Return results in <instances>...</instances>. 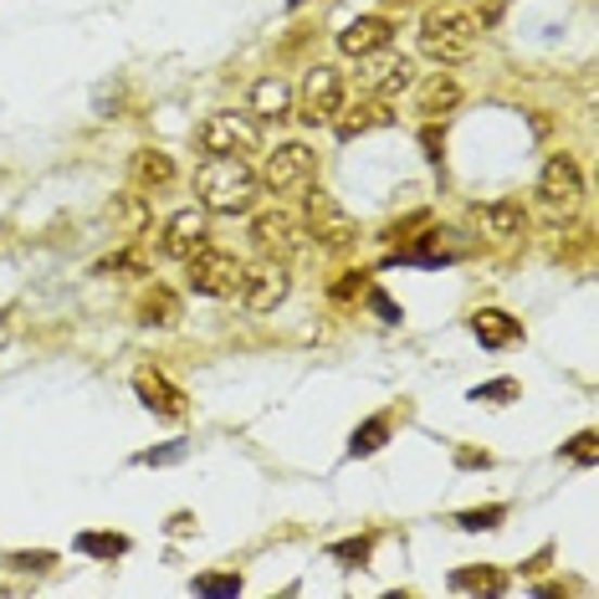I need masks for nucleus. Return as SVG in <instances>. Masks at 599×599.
I'll return each mask as SVG.
<instances>
[{"instance_id":"a211bd4d","label":"nucleus","mask_w":599,"mask_h":599,"mask_svg":"<svg viewBox=\"0 0 599 599\" xmlns=\"http://www.w3.org/2000/svg\"><path fill=\"white\" fill-rule=\"evenodd\" d=\"M472 333H476V344L482 348H508V344L523 339V323L508 318L502 308H482V313H472Z\"/></svg>"},{"instance_id":"b1692460","label":"nucleus","mask_w":599,"mask_h":599,"mask_svg":"<svg viewBox=\"0 0 599 599\" xmlns=\"http://www.w3.org/2000/svg\"><path fill=\"white\" fill-rule=\"evenodd\" d=\"M77 553H88V559H124L128 553V538L124 533H77Z\"/></svg>"},{"instance_id":"9b49d317","label":"nucleus","mask_w":599,"mask_h":599,"mask_svg":"<svg viewBox=\"0 0 599 599\" xmlns=\"http://www.w3.org/2000/svg\"><path fill=\"white\" fill-rule=\"evenodd\" d=\"M133 395L144 399V410H154V416H164V420H184V416H190L184 390L164 380L160 369H139V374H133Z\"/></svg>"},{"instance_id":"20e7f679","label":"nucleus","mask_w":599,"mask_h":599,"mask_svg":"<svg viewBox=\"0 0 599 599\" xmlns=\"http://www.w3.org/2000/svg\"><path fill=\"white\" fill-rule=\"evenodd\" d=\"M313 175H318V154L308 144H277L262 169H256V180L262 190H272V195H292V190H308Z\"/></svg>"},{"instance_id":"0eeeda50","label":"nucleus","mask_w":599,"mask_h":599,"mask_svg":"<svg viewBox=\"0 0 599 599\" xmlns=\"http://www.w3.org/2000/svg\"><path fill=\"white\" fill-rule=\"evenodd\" d=\"M292 292V272L282 256H267V262H256V267H246V277H241V303L252 313H272L282 297Z\"/></svg>"},{"instance_id":"e433bc0d","label":"nucleus","mask_w":599,"mask_h":599,"mask_svg":"<svg viewBox=\"0 0 599 599\" xmlns=\"http://www.w3.org/2000/svg\"><path fill=\"white\" fill-rule=\"evenodd\" d=\"M456 461H461V467H487L492 456L487 451H456Z\"/></svg>"},{"instance_id":"393cba45","label":"nucleus","mask_w":599,"mask_h":599,"mask_svg":"<svg viewBox=\"0 0 599 599\" xmlns=\"http://www.w3.org/2000/svg\"><path fill=\"white\" fill-rule=\"evenodd\" d=\"M451 584L456 589H487V595H502V589H508V579H502L497 569H456Z\"/></svg>"},{"instance_id":"2eb2a0df","label":"nucleus","mask_w":599,"mask_h":599,"mask_svg":"<svg viewBox=\"0 0 599 599\" xmlns=\"http://www.w3.org/2000/svg\"><path fill=\"white\" fill-rule=\"evenodd\" d=\"M344 113V118H333V128H339V139H359V133H369V128H384L390 124V103H384V98H374V92H369V98H364V103H348V109H339Z\"/></svg>"},{"instance_id":"9d476101","label":"nucleus","mask_w":599,"mask_h":599,"mask_svg":"<svg viewBox=\"0 0 599 599\" xmlns=\"http://www.w3.org/2000/svg\"><path fill=\"white\" fill-rule=\"evenodd\" d=\"M205 237H211V220H205V211H175V216L164 220L160 231V256H169V262H184L190 252H200L205 246Z\"/></svg>"},{"instance_id":"f03ea898","label":"nucleus","mask_w":599,"mask_h":599,"mask_svg":"<svg viewBox=\"0 0 599 599\" xmlns=\"http://www.w3.org/2000/svg\"><path fill=\"white\" fill-rule=\"evenodd\" d=\"M476 47H482V26L467 11H456V5L425 11V21H420V52L431 56V62L456 67V62H472Z\"/></svg>"},{"instance_id":"6ab92c4d","label":"nucleus","mask_w":599,"mask_h":599,"mask_svg":"<svg viewBox=\"0 0 599 599\" xmlns=\"http://www.w3.org/2000/svg\"><path fill=\"white\" fill-rule=\"evenodd\" d=\"M364 82H369V92L374 98H399L405 88H416V67L405 62V56H384V62H374V73H364Z\"/></svg>"},{"instance_id":"423d86ee","label":"nucleus","mask_w":599,"mask_h":599,"mask_svg":"<svg viewBox=\"0 0 599 599\" xmlns=\"http://www.w3.org/2000/svg\"><path fill=\"white\" fill-rule=\"evenodd\" d=\"M344 109V73L339 67H313L303 77V92H297V113L303 124H333Z\"/></svg>"},{"instance_id":"c756f323","label":"nucleus","mask_w":599,"mask_h":599,"mask_svg":"<svg viewBox=\"0 0 599 599\" xmlns=\"http://www.w3.org/2000/svg\"><path fill=\"white\" fill-rule=\"evenodd\" d=\"M512 395H518V380H492V384H476L467 399H476V405H482V399H487V405H508Z\"/></svg>"},{"instance_id":"bb28decb","label":"nucleus","mask_w":599,"mask_h":599,"mask_svg":"<svg viewBox=\"0 0 599 599\" xmlns=\"http://www.w3.org/2000/svg\"><path fill=\"white\" fill-rule=\"evenodd\" d=\"M508 518L502 502H492V508H472V512H456V527H467V533H482V527H497Z\"/></svg>"},{"instance_id":"4be33fe9","label":"nucleus","mask_w":599,"mask_h":599,"mask_svg":"<svg viewBox=\"0 0 599 599\" xmlns=\"http://www.w3.org/2000/svg\"><path fill=\"white\" fill-rule=\"evenodd\" d=\"M292 109V88L282 82V77H262L252 88V113L256 118H288Z\"/></svg>"},{"instance_id":"ddd939ff","label":"nucleus","mask_w":599,"mask_h":599,"mask_svg":"<svg viewBox=\"0 0 599 599\" xmlns=\"http://www.w3.org/2000/svg\"><path fill=\"white\" fill-rule=\"evenodd\" d=\"M313 237L323 241V246H348V241L359 237V226H354V220H348L344 211L318 190V195H313Z\"/></svg>"},{"instance_id":"f704fd0d","label":"nucleus","mask_w":599,"mask_h":599,"mask_svg":"<svg viewBox=\"0 0 599 599\" xmlns=\"http://www.w3.org/2000/svg\"><path fill=\"white\" fill-rule=\"evenodd\" d=\"M52 553H11V569H52Z\"/></svg>"},{"instance_id":"aec40b11","label":"nucleus","mask_w":599,"mask_h":599,"mask_svg":"<svg viewBox=\"0 0 599 599\" xmlns=\"http://www.w3.org/2000/svg\"><path fill=\"white\" fill-rule=\"evenodd\" d=\"M128 175H133V184L139 190H164V184H175V160L164 154V149H139L133 160H128Z\"/></svg>"},{"instance_id":"72a5a7b5","label":"nucleus","mask_w":599,"mask_h":599,"mask_svg":"<svg viewBox=\"0 0 599 599\" xmlns=\"http://www.w3.org/2000/svg\"><path fill=\"white\" fill-rule=\"evenodd\" d=\"M369 308H374V313H380V318H384V323H399V308H395V303H390V297H384V292H380V288H374V292H369Z\"/></svg>"},{"instance_id":"2f4dec72","label":"nucleus","mask_w":599,"mask_h":599,"mask_svg":"<svg viewBox=\"0 0 599 599\" xmlns=\"http://www.w3.org/2000/svg\"><path fill=\"white\" fill-rule=\"evenodd\" d=\"M333 559L364 563V559H369V538H348V544H333Z\"/></svg>"},{"instance_id":"f3484780","label":"nucleus","mask_w":599,"mask_h":599,"mask_svg":"<svg viewBox=\"0 0 599 599\" xmlns=\"http://www.w3.org/2000/svg\"><path fill=\"white\" fill-rule=\"evenodd\" d=\"M109 220L113 231L128 241H139L149 231V195H139V190H124V195L109 200Z\"/></svg>"},{"instance_id":"7c9ffc66","label":"nucleus","mask_w":599,"mask_h":599,"mask_svg":"<svg viewBox=\"0 0 599 599\" xmlns=\"http://www.w3.org/2000/svg\"><path fill=\"white\" fill-rule=\"evenodd\" d=\"M180 456H184V441H169L160 451H144L139 461H144V467H169V461H180Z\"/></svg>"},{"instance_id":"c85d7f7f","label":"nucleus","mask_w":599,"mask_h":599,"mask_svg":"<svg viewBox=\"0 0 599 599\" xmlns=\"http://www.w3.org/2000/svg\"><path fill=\"white\" fill-rule=\"evenodd\" d=\"M195 595H241V574H195Z\"/></svg>"},{"instance_id":"473e14b6","label":"nucleus","mask_w":599,"mask_h":599,"mask_svg":"<svg viewBox=\"0 0 599 599\" xmlns=\"http://www.w3.org/2000/svg\"><path fill=\"white\" fill-rule=\"evenodd\" d=\"M359 272H344L339 277V282H333V303H354V297H359Z\"/></svg>"},{"instance_id":"39448f33","label":"nucleus","mask_w":599,"mask_h":599,"mask_svg":"<svg viewBox=\"0 0 599 599\" xmlns=\"http://www.w3.org/2000/svg\"><path fill=\"white\" fill-rule=\"evenodd\" d=\"M200 149L205 154H231V160H246L262 149V133L246 113H211L205 124H200Z\"/></svg>"},{"instance_id":"a878e982","label":"nucleus","mask_w":599,"mask_h":599,"mask_svg":"<svg viewBox=\"0 0 599 599\" xmlns=\"http://www.w3.org/2000/svg\"><path fill=\"white\" fill-rule=\"evenodd\" d=\"M98 277H118V272H128V277H144L149 272V262L139 252H118V256H103L98 267H92Z\"/></svg>"},{"instance_id":"dca6fc26","label":"nucleus","mask_w":599,"mask_h":599,"mask_svg":"<svg viewBox=\"0 0 599 599\" xmlns=\"http://www.w3.org/2000/svg\"><path fill=\"white\" fill-rule=\"evenodd\" d=\"M456 103H461V82L451 73H436L431 82H420V92H416V113H425V124L446 118Z\"/></svg>"},{"instance_id":"f8f14e48","label":"nucleus","mask_w":599,"mask_h":599,"mask_svg":"<svg viewBox=\"0 0 599 599\" xmlns=\"http://www.w3.org/2000/svg\"><path fill=\"white\" fill-rule=\"evenodd\" d=\"M390 41H395V26H390V21H384V16H359V21H348L344 31H339V52L369 62V56H380Z\"/></svg>"},{"instance_id":"6e6552de","label":"nucleus","mask_w":599,"mask_h":599,"mask_svg":"<svg viewBox=\"0 0 599 599\" xmlns=\"http://www.w3.org/2000/svg\"><path fill=\"white\" fill-rule=\"evenodd\" d=\"M538 200H544L548 211H559V216H574L584 205V175L569 154H553V160L544 164V175H538Z\"/></svg>"},{"instance_id":"4468645a","label":"nucleus","mask_w":599,"mask_h":599,"mask_svg":"<svg viewBox=\"0 0 599 599\" xmlns=\"http://www.w3.org/2000/svg\"><path fill=\"white\" fill-rule=\"evenodd\" d=\"M476 226H482V237L492 241H512V237H523V205L518 200H492V205H476Z\"/></svg>"},{"instance_id":"f257e3e1","label":"nucleus","mask_w":599,"mask_h":599,"mask_svg":"<svg viewBox=\"0 0 599 599\" xmlns=\"http://www.w3.org/2000/svg\"><path fill=\"white\" fill-rule=\"evenodd\" d=\"M256 169L246 160H231V154H211V160L195 169V195H200V211L211 216H246L256 205Z\"/></svg>"},{"instance_id":"7ed1b4c3","label":"nucleus","mask_w":599,"mask_h":599,"mask_svg":"<svg viewBox=\"0 0 599 599\" xmlns=\"http://www.w3.org/2000/svg\"><path fill=\"white\" fill-rule=\"evenodd\" d=\"M241 277H246V262L237 252H220V246H200V252L184 256V282L190 292L200 297H237L241 292Z\"/></svg>"},{"instance_id":"c9c22d12","label":"nucleus","mask_w":599,"mask_h":599,"mask_svg":"<svg viewBox=\"0 0 599 599\" xmlns=\"http://www.w3.org/2000/svg\"><path fill=\"white\" fill-rule=\"evenodd\" d=\"M420 144L431 149L425 160H441V139H436V124H425V133H420Z\"/></svg>"},{"instance_id":"cd10ccee","label":"nucleus","mask_w":599,"mask_h":599,"mask_svg":"<svg viewBox=\"0 0 599 599\" xmlns=\"http://www.w3.org/2000/svg\"><path fill=\"white\" fill-rule=\"evenodd\" d=\"M563 456H569L574 467H595V461H599V436H595V431H579V436L569 441V451H563Z\"/></svg>"},{"instance_id":"412c9836","label":"nucleus","mask_w":599,"mask_h":599,"mask_svg":"<svg viewBox=\"0 0 599 599\" xmlns=\"http://www.w3.org/2000/svg\"><path fill=\"white\" fill-rule=\"evenodd\" d=\"M180 318H184V308L169 288H149L144 297H139V323L144 328H175Z\"/></svg>"},{"instance_id":"4c0bfd02","label":"nucleus","mask_w":599,"mask_h":599,"mask_svg":"<svg viewBox=\"0 0 599 599\" xmlns=\"http://www.w3.org/2000/svg\"><path fill=\"white\" fill-rule=\"evenodd\" d=\"M467 5H482V0H467Z\"/></svg>"},{"instance_id":"5701e85b","label":"nucleus","mask_w":599,"mask_h":599,"mask_svg":"<svg viewBox=\"0 0 599 599\" xmlns=\"http://www.w3.org/2000/svg\"><path fill=\"white\" fill-rule=\"evenodd\" d=\"M384 441H390V416H369L359 431L348 436V456H374Z\"/></svg>"},{"instance_id":"1a4fd4ad","label":"nucleus","mask_w":599,"mask_h":599,"mask_svg":"<svg viewBox=\"0 0 599 599\" xmlns=\"http://www.w3.org/2000/svg\"><path fill=\"white\" fill-rule=\"evenodd\" d=\"M252 241L262 256H282V262H288L292 252H303L308 226H303V216H292V211H262V216L252 220Z\"/></svg>"}]
</instances>
